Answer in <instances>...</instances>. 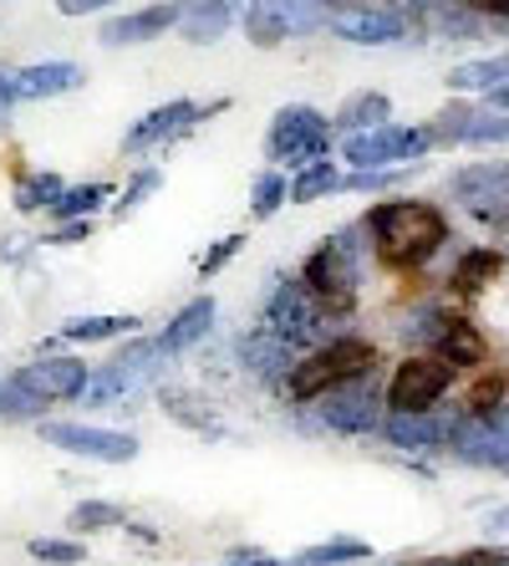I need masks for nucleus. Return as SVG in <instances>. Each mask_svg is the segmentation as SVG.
I'll list each match as a JSON object with an SVG mask.
<instances>
[{
    "label": "nucleus",
    "instance_id": "f257e3e1",
    "mask_svg": "<svg viewBox=\"0 0 509 566\" xmlns=\"http://www.w3.org/2000/svg\"><path fill=\"white\" fill-rule=\"evenodd\" d=\"M362 230L378 240V255L388 265H403V271H418L423 261L448 245V214L428 199H388V205H372L362 220Z\"/></svg>",
    "mask_w": 509,
    "mask_h": 566
},
{
    "label": "nucleus",
    "instance_id": "f03ea898",
    "mask_svg": "<svg viewBox=\"0 0 509 566\" xmlns=\"http://www.w3.org/2000/svg\"><path fill=\"white\" fill-rule=\"evenodd\" d=\"M372 368H378V347L367 343V337H327L321 347L296 357V368L286 373L280 388H286L290 403H311V398H321L327 388H337V382L367 378Z\"/></svg>",
    "mask_w": 509,
    "mask_h": 566
},
{
    "label": "nucleus",
    "instance_id": "7ed1b4c3",
    "mask_svg": "<svg viewBox=\"0 0 509 566\" xmlns=\"http://www.w3.org/2000/svg\"><path fill=\"white\" fill-rule=\"evenodd\" d=\"M357 240V224L337 230L331 240H321L306 265H300V286L311 291L316 302L327 306V312H352L357 306V286H362V245Z\"/></svg>",
    "mask_w": 509,
    "mask_h": 566
},
{
    "label": "nucleus",
    "instance_id": "20e7f679",
    "mask_svg": "<svg viewBox=\"0 0 509 566\" xmlns=\"http://www.w3.org/2000/svg\"><path fill=\"white\" fill-rule=\"evenodd\" d=\"M265 158L290 174L316 164V158H331V118L306 103L280 107L271 118V133H265Z\"/></svg>",
    "mask_w": 509,
    "mask_h": 566
},
{
    "label": "nucleus",
    "instance_id": "39448f33",
    "mask_svg": "<svg viewBox=\"0 0 509 566\" xmlns=\"http://www.w3.org/2000/svg\"><path fill=\"white\" fill-rule=\"evenodd\" d=\"M327 306L316 302L311 291L300 281H275L265 291V306H261V327H271L280 343H290L296 353H311V347L327 343Z\"/></svg>",
    "mask_w": 509,
    "mask_h": 566
},
{
    "label": "nucleus",
    "instance_id": "423d86ee",
    "mask_svg": "<svg viewBox=\"0 0 509 566\" xmlns=\"http://www.w3.org/2000/svg\"><path fill=\"white\" fill-rule=\"evenodd\" d=\"M454 378L458 368L444 363L438 353H413L392 368L388 388H382V403H388V413H433L444 403L448 388H454Z\"/></svg>",
    "mask_w": 509,
    "mask_h": 566
},
{
    "label": "nucleus",
    "instance_id": "0eeeda50",
    "mask_svg": "<svg viewBox=\"0 0 509 566\" xmlns=\"http://www.w3.org/2000/svg\"><path fill=\"white\" fill-rule=\"evenodd\" d=\"M433 148L428 123H382V128L352 133L341 144V158L352 169H403V164H418Z\"/></svg>",
    "mask_w": 509,
    "mask_h": 566
},
{
    "label": "nucleus",
    "instance_id": "6e6552de",
    "mask_svg": "<svg viewBox=\"0 0 509 566\" xmlns=\"http://www.w3.org/2000/svg\"><path fill=\"white\" fill-rule=\"evenodd\" d=\"M316 403V419H321V429H331V434H347V439H367L382 429V413H388V403H382V388L372 382V373L367 378H352V382H337V388H327L321 398H311Z\"/></svg>",
    "mask_w": 509,
    "mask_h": 566
},
{
    "label": "nucleus",
    "instance_id": "1a4fd4ad",
    "mask_svg": "<svg viewBox=\"0 0 509 566\" xmlns=\"http://www.w3.org/2000/svg\"><path fill=\"white\" fill-rule=\"evenodd\" d=\"M163 363H169L163 343H158V337H138V343H128L118 357H107L103 368H97V378L87 382V394L82 398H87V403H118V398H132L138 388L158 382Z\"/></svg>",
    "mask_w": 509,
    "mask_h": 566
},
{
    "label": "nucleus",
    "instance_id": "9d476101",
    "mask_svg": "<svg viewBox=\"0 0 509 566\" xmlns=\"http://www.w3.org/2000/svg\"><path fill=\"white\" fill-rule=\"evenodd\" d=\"M448 195L464 214L489 230H509V164H469L448 179Z\"/></svg>",
    "mask_w": 509,
    "mask_h": 566
},
{
    "label": "nucleus",
    "instance_id": "9b49d317",
    "mask_svg": "<svg viewBox=\"0 0 509 566\" xmlns=\"http://www.w3.org/2000/svg\"><path fill=\"white\" fill-rule=\"evenodd\" d=\"M327 27L321 0H255L245 15V31L255 46H280L286 36H311Z\"/></svg>",
    "mask_w": 509,
    "mask_h": 566
},
{
    "label": "nucleus",
    "instance_id": "f8f14e48",
    "mask_svg": "<svg viewBox=\"0 0 509 566\" xmlns=\"http://www.w3.org/2000/svg\"><path fill=\"white\" fill-rule=\"evenodd\" d=\"M41 439L52 449H62V454L97 460V464H132L138 460V434L97 429V423H41Z\"/></svg>",
    "mask_w": 509,
    "mask_h": 566
},
{
    "label": "nucleus",
    "instance_id": "ddd939ff",
    "mask_svg": "<svg viewBox=\"0 0 509 566\" xmlns=\"http://www.w3.org/2000/svg\"><path fill=\"white\" fill-rule=\"evenodd\" d=\"M210 113H214V107H199V103H189V97H173V103L144 113V118L123 133V154H128V158L153 154V148H163L169 138H183V133L194 128V123H204Z\"/></svg>",
    "mask_w": 509,
    "mask_h": 566
},
{
    "label": "nucleus",
    "instance_id": "4468645a",
    "mask_svg": "<svg viewBox=\"0 0 509 566\" xmlns=\"http://www.w3.org/2000/svg\"><path fill=\"white\" fill-rule=\"evenodd\" d=\"M327 27L352 46H392L413 36V21L403 11H378V6H341L327 15Z\"/></svg>",
    "mask_w": 509,
    "mask_h": 566
},
{
    "label": "nucleus",
    "instance_id": "2eb2a0df",
    "mask_svg": "<svg viewBox=\"0 0 509 566\" xmlns=\"http://www.w3.org/2000/svg\"><path fill=\"white\" fill-rule=\"evenodd\" d=\"M15 378L26 382L31 394H41L46 403H82L92 382V368L82 357H36L26 368H15Z\"/></svg>",
    "mask_w": 509,
    "mask_h": 566
},
{
    "label": "nucleus",
    "instance_id": "dca6fc26",
    "mask_svg": "<svg viewBox=\"0 0 509 566\" xmlns=\"http://www.w3.org/2000/svg\"><path fill=\"white\" fill-rule=\"evenodd\" d=\"M255 0H179V36L189 46H214L224 31L245 21Z\"/></svg>",
    "mask_w": 509,
    "mask_h": 566
},
{
    "label": "nucleus",
    "instance_id": "f3484780",
    "mask_svg": "<svg viewBox=\"0 0 509 566\" xmlns=\"http://www.w3.org/2000/svg\"><path fill=\"white\" fill-rule=\"evenodd\" d=\"M179 27V0H158L144 11H123L113 21H103V46H148V41H163V31Z\"/></svg>",
    "mask_w": 509,
    "mask_h": 566
},
{
    "label": "nucleus",
    "instance_id": "a211bd4d",
    "mask_svg": "<svg viewBox=\"0 0 509 566\" xmlns=\"http://www.w3.org/2000/svg\"><path fill=\"white\" fill-rule=\"evenodd\" d=\"M235 347H240V368L261 382H286V373L296 368V347L280 343L271 327H250Z\"/></svg>",
    "mask_w": 509,
    "mask_h": 566
},
{
    "label": "nucleus",
    "instance_id": "6ab92c4d",
    "mask_svg": "<svg viewBox=\"0 0 509 566\" xmlns=\"http://www.w3.org/2000/svg\"><path fill=\"white\" fill-rule=\"evenodd\" d=\"M378 434L392 449H407V454H438V449H448V419H438V413H382Z\"/></svg>",
    "mask_w": 509,
    "mask_h": 566
},
{
    "label": "nucleus",
    "instance_id": "aec40b11",
    "mask_svg": "<svg viewBox=\"0 0 509 566\" xmlns=\"http://www.w3.org/2000/svg\"><path fill=\"white\" fill-rule=\"evenodd\" d=\"M82 82L87 77L77 62H36L15 72V93H21V103H52V97L77 93Z\"/></svg>",
    "mask_w": 509,
    "mask_h": 566
},
{
    "label": "nucleus",
    "instance_id": "412c9836",
    "mask_svg": "<svg viewBox=\"0 0 509 566\" xmlns=\"http://www.w3.org/2000/svg\"><path fill=\"white\" fill-rule=\"evenodd\" d=\"M433 353L444 357V363H454V368H479L484 357H489V343H484V332L474 327V322L448 312L438 337H433Z\"/></svg>",
    "mask_w": 509,
    "mask_h": 566
},
{
    "label": "nucleus",
    "instance_id": "4be33fe9",
    "mask_svg": "<svg viewBox=\"0 0 509 566\" xmlns=\"http://www.w3.org/2000/svg\"><path fill=\"white\" fill-rule=\"evenodd\" d=\"M214 316H220V306H214V296H194V302L183 306L179 316H173L169 327H163V353H189V347H199L204 337H210V327H214Z\"/></svg>",
    "mask_w": 509,
    "mask_h": 566
},
{
    "label": "nucleus",
    "instance_id": "5701e85b",
    "mask_svg": "<svg viewBox=\"0 0 509 566\" xmlns=\"http://www.w3.org/2000/svg\"><path fill=\"white\" fill-rule=\"evenodd\" d=\"M132 327H144L132 312H97V316H66L62 327H56V337L62 343H113V337H128Z\"/></svg>",
    "mask_w": 509,
    "mask_h": 566
},
{
    "label": "nucleus",
    "instance_id": "b1692460",
    "mask_svg": "<svg viewBox=\"0 0 509 566\" xmlns=\"http://www.w3.org/2000/svg\"><path fill=\"white\" fill-rule=\"evenodd\" d=\"M382 123H392V103L388 93H352L347 103L337 107V118H331V133H367V128H382Z\"/></svg>",
    "mask_w": 509,
    "mask_h": 566
},
{
    "label": "nucleus",
    "instance_id": "393cba45",
    "mask_svg": "<svg viewBox=\"0 0 509 566\" xmlns=\"http://www.w3.org/2000/svg\"><path fill=\"white\" fill-rule=\"evenodd\" d=\"M499 82H509V52L474 56V62H458L454 72H448V87H454V93H495Z\"/></svg>",
    "mask_w": 509,
    "mask_h": 566
},
{
    "label": "nucleus",
    "instance_id": "a878e982",
    "mask_svg": "<svg viewBox=\"0 0 509 566\" xmlns=\"http://www.w3.org/2000/svg\"><path fill=\"white\" fill-rule=\"evenodd\" d=\"M341 189V169L331 164V158H316V164H306V169L290 174V205H316L321 195H337Z\"/></svg>",
    "mask_w": 509,
    "mask_h": 566
},
{
    "label": "nucleus",
    "instance_id": "bb28decb",
    "mask_svg": "<svg viewBox=\"0 0 509 566\" xmlns=\"http://www.w3.org/2000/svg\"><path fill=\"white\" fill-rule=\"evenodd\" d=\"M499 265H505V255L499 251H489V245H474V251H464L458 255V265H454V291H464V296H474V291H484L489 281L499 276Z\"/></svg>",
    "mask_w": 509,
    "mask_h": 566
},
{
    "label": "nucleus",
    "instance_id": "cd10ccee",
    "mask_svg": "<svg viewBox=\"0 0 509 566\" xmlns=\"http://www.w3.org/2000/svg\"><path fill=\"white\" fill-rule=\"evenodd\" d=\"M41 413H46V398L31 394L15 373H6V382H0V419L6 423H41Z\"/></svg>",
    "mask_w": 509,
    "mask_h": 566
},
{
    "label": "nucleus",
    "instance_id": "c85d7f7f",
    "mask_svg": "<svg viewBox=\"0 0 509 566\" xmlns=\"http://www.w3.org/2000/svg\"><path fill=\"white\" fill-rule=\"evenodd\" d=\"M62 174H21L15 179V210H26V214H41V210H52L56 199H62Z\"/></svg>",
    "mask_w": 509,
    "mask_h": 566
},
{
    "label": "nucleus",
    "instance_id": "c756f323",
    "mask_svg": "<svg viewBox=\"0 0 509 566\" xmlns=\"http://www.w3.org/2000/svg\"><path fill=\"white\" fill-rule=\"evenodd\" d=\"M367 556H372L367 541L337 536V541H321V546H306V552H300L296 562H286V566H352V562H367Z\"/></svg>",
    "mask_w": 509,
    "mask_h": 566
},
{
    "label": "nucleus",
    "instance_id": "7c9ffc66",
    "mask_svg": "<svg viewBox=\"0 0 509 566\" xmlns=\"http://www.w3.org/2000/svg\"><path fill=\"white\" fill-rule=\"evenodd\" d=\"M113 199V189L103 185V179H92V185H66L62 189V199L52 205V214L56 220H87L97 205H107Z\"/></svg>",
    "mask_w": 509,
    "mask_h": 566
},
{
    "label": "nucleus",
    "instance_id": "2f4dec72",
    "mask_svg": "<svg viewBox=\"0 0 509 566\" xmlns=\"http://www.w3.org/2000/svg\"><path fill=\"white\" fill-rule=\"evenodd\" d=\"M286 189H290L286 169H265L261 179H255V189H250V214H255V220H271V214H280V205L290 199Z\"/></svg>",
    "mask_w": 509,
    "mask_h": 566
},
{
    "label": "nucleus",
    "instance_id": "473e14b6",
    "mask_svg": "<svg viewBox=\"0 0 509 566\" xmlns=\"http://www.w3.org/2000/svg\"><path fill=\"white\" fill-rule=\"evenodd\" d=\"M464 144H474V148H499V144H509V113H499V107H474Z\"/></svg>",
    "mask_w": 509,
    "mask_h": 566
},
{
    "label": "nucleus",
    "instance_id": "72a5a7b5",
    "mask_svg": "<svg viewBox=\"0 0 509 566\" xmlns=\"http://www.w3.org/2000/svg\"><path fill=\"white\" fill-rule=\"evenodd\" d=\"M469 118H474V107L469 103H448L438 118L428 123V138L433 148H458L464 144V133H469Z\"/></svg>",
    "mask_w": 509,
    "mask_h": 566
},
{
    "label": "nucleus",
    "instance_id": "f704fd0d",
    "mask_svg": "<svg viewBox=\"0 0 509 566\" xmlns=\"http://www.w3.org/2000/svg\"><path fill=\"white\" fill-rule=\"evenodd\" d=\"M128 515H123V505H113V501H82V505H72V515H66V526L72 531H113V526H123Z\"/></svg>",
    "mask_w": 509,
    "mask_h": 566
},
{
    "label": "nucleus",
    "instance_id": "c9c22d12",
    "mask_svg": "<svg viewBox=\"0 0 509 566\" xmlns=\"http://www.w3.org/2000/svg\"><path fill=\"white\" fill-rule=\"evenodd\" d=\"M444 306H413V312L403 316V327H397V337L413 347H433V337H438V327H444Z\"/></svg>",
    "mask_w": 509,
    "mask_h": 566
},
{
    "label": "nucleus",
    "instance_id": "e433bc0d",
    "mask_svg": "<svg viewBox=\"0 0 509 566\" xmlns=\"http://www.w3.org/2000/svg\"><path fill=\"white\" fill-rule=\"evenodd\" d=\"M158 189H163V169H153V164H148V169H138V174H132V185L123 189L118 205H113V210H118V220L138 214V205H144L148 195H158Z\"/></svg>",
    "mask_w": 509,
    "mask_h": 566
},
{
    "label": "nucleus",
    "instance_id": "4c0bfd02",
    "mask_svg": "<svg viewBox=\"0 0 509 566\" xmlns=\"http://www.w3.org/2000/svg\"><path fill=\"white\" fill-rule=\"evenodd\" d=\"M26 552L36 556V562H46V566H77L82 562V546H77V541H56V536H36Z\"/></svg>",
    "mask_w": 509,
    "mask_h": 566
},
{
    "label": "nucleus",
    "instance_id": "58836bf2",
    "mask_svg": "<svg viewBox=\"0 0 509 566\" xmlns=\"http://www.w3.org/2000/svg\"><path fill=\"white\" fill-rule=\"evenodd\" d=\"M240 245H245V235H224V240H214L210 245V255H199V276L210 281V276H220L224 265L240 255Z\"/></svg>",
    "mask_w": 509,
    "mask_h": 566
},
{
    "label": "nucleus",
    "instance_id": "ea45409f",
    "mask_svg": "<svg viewBox=\"0 0 509 566\" xmlns=\"http://www.w3.org/2000/svg\"><path fill=\"white\" fill-rule=\"evenodd\" d=\"M499 403H505V378H484L479 388L469 394V403H464V413H495Z\"/></svg>",
    "mask_w": 509,
    "mask_h": 566
},
{
    "label": "nucleus",
    "instance_id": "a19ab883",
    "mask_svg": "<svg viewBox=\"0 0 509 566\" xmlns=\"http://www.w3.org/2000/svg\"><path fill=\"white\" fill-rule=\"evenodd\" d=\"M15 103H21V93H15V72H0V128L11 123Z\"/></svg>",
    "mask_w": 509,
    "mask_h": 566
},
{
    "label": "nucleus",
    "instance_id": "79ce46f5",
    "mask_svg": "<svg viewBox=\"0 0 509 566\" xmlns=\"http://www.w3.org/2000/svg\"><path fill=\"white\" fill-rule=\"evenodd\" d=\"M107 6H118V0H56V11L62 15H97Z\"/></svg>",
    "mask_w": 509,
    "mask_h": 566
},
{
    "label": "nucleus",
    "instance_id": "37998d69",
    "mask_svg": "<svg viewBox=\"0 0 509 566\" xmlns=\"http://www.w3.org/2000/svg\"><path fill=\"white\" fill-rule=\"evenodd\" d=\"M464 11L474 15H495V21H509V0H458Z\"/></svg>",
    "mask_w": 509,
    "mask_h": 566
},
{
    "label": "nucleus",
    "instance_id": "c03bdc74",
    "mask_svg": "<svg viewBox=\"0 0 509 566\" xmlns=\"http://www.w3.org/2000/svg\"><path fill=\"white\" fill-rule=\"evenodd\" d=\"M87 235H92V220H66L52 240H56V245H72V240H87Z\"/></svg>",
    "mask_w": 509,
    "mask_h": 566
},
{
    "label": "nucleus",
    "instance_id": "a18cd8bd",
    "mask_svg": "<svg viewBox=\"0 0 509 566\" xmlns=\"http://www.w3.org/2000/svg\"><path fill=\"white\" fill-rule=\"evenodd\" d=\"M220 566H286V562H275V556H265V552H235L230 562H220Z\"/></svg>",
    "mask_w": 509,
    "mask_h": 566
},
{
    "label": "nucleus",
    "instance_id": "49530a36",
    "mask_svg": "<svg viewBox=\"0 0 509 566\" xmlns=\"http://www.w3.org/2000/svg\"><path fill=\"white\" fill-rule=\"evenodd\" d=\"M454 566H505V562H499V552H464Z\"/></svg>",
    "mask_w": 509,
    "mask_h": 566
},
{
    "label": "nucleus",
    "instance_id": "de8ad7c7",
    "mask_svg": "<svg viewBox=\"0 0 509 566\" xmlns=\"http://www.w3.org/2000/svg\"><path fill=\"white\" fill-rule=\"evenodd\" d=\"M489 107H499V113H509V82H499L495 93H489Z\"/></svg>",
    "mask_w": 509,
    "mask_h": 566
},
{
    "label": "nucleus",
    "instance_id": "09e8293b",
    "mask_svg": "<svg viewBox=\"0 0 509 566\" xmlns=\"http://www.w3.org/2000/svg\"><path fill=\"white\" fill-rule=\"evenodd\" d=\"M484 526H489V531H499V536H505V531H509V511H489V521H484Z\"/></svg>",
    "mask_w": 509,
    "mask_h": 566
},
{
    "label": "nucleus",
    "instance_id": "8fccbe9b",
    "mask_svg": "<svg viewBox=\"0 0 509 566\" xmlns=\"http://www.w3.org/2000/svg\"><path fill=\"white\" fill-rule=\"evenodd\" d=\"M423 566H454V562H423Z\"/></svg>",
    "mask_w": 509,
    "mask_h": 566
},
{
    "label": "nucleus",
    "instance_id": "3c124183",
    "mask_svg": "<svg viewBox=\"0 0 509 566\" xmlns=\"http://www.w3.org/2000/svg\"><path fill=\"white\" fill-rule=\"evenodd\" d=\"M499 562H505V566H509V552H499Z\"/></svg>",
    "mask_w": 509,
    "mask_h": 566
},
{
    "label": "nucleus",
    "instance_id": "603ef678",
    "mask_svg": "<svg viewBox=\"0 0 509 566\" xmlns=\"http://www.w3.org/2000/svg\"><path fill=\"white\" fill-rule=\"evenodd\" d=\"M0 382H6V373H0Z\"/></svg>",
    "mask_w": 509,
    "mask_h": 566
}]
</instances>
